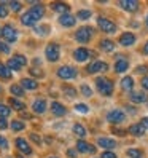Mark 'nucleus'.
<instances>
[{
    "mask_svg": "<svg viewBox=\"0 0 148 158\" xmlns=\"http://www.w3.org/2000/svg\"><path fill=\"white\" fill-rule=\"evenodd\" d=\"M119 6H121L124 11L135 13L138 10V2L137 0H121V2H119Z\"/></svg>",
    "mask_w": 148,
    "mask_h": 158,
    "instance_id": "10",
    "label": "nucleus"
},
{
    "mask_svg": "<svg viewBox=\"0 0 148 158\" xmlns=\"http://www.w3.org/2000/svg\"><path fill=\"white\" fill-rule=\"evenodd\" d=\"M107 69H108L107 62H104V61H94V62H91L89 66L86 67V72L88 73H97V72H105Z\"/></svg>",
    "mask_w": 148,
    "mask_h": 158,
    "instance_id": "8",
    "label": "nucleus"
},
{
    "mask_svg": "<svg viewBox=\"0 0 148 158\" xmlns=\"http://www.w3.org/2000/svg\"><path fill=\"white\" fill-rule=\"evenodd\" d=\"M21 86L26 88V89L34 91V89L38 88V83H37L35 80H32V78H22V80H21Z\"/></svg>",
    "mask_w": 148,
    "mask_h": 158,
    "instance_id": "21",
    "label": "nucleus"
},
{
    "mask_svg": "<svg viewBox=\"0 0 148 158\" xmlns=\"http://www.w3.org/2000/svg\"><path fill=\"white\" fill-rule=\"evenodd\" d=\"M8 15H10V11H8V8H6V3H0V18H2V19H3V18H6Z\"/></svg>",
    "mask_w": 148,
    "mask_h": 158,
    "instance_id": "36",
    "label": "nucleus"
},
{
    "mask_svg": "<svg viewBox=\"0 0 148 158\" xmlns=\"http://www.w3.org/2000/svg\"><path fill=\"white\" fill-rule=\"evenodd\" d=\"M0 77L5 78V80L11 77V72H10V69H8V66H5V64H2V62H0Z\"/></svg>",
    "mask_w": 148,
    "mask_h": 158,
    "instance_id": "28",
    "label": "nucleus"
},
{
    "mask_svg": "<svg viewBox=\"0 0 148 158\" xmlns=\"http://www.w3.org/2000/svg\"><path fill=\"white\" fill-rule=\"evenodd\" d=\"M0 148H8V142L3 136H0Z\"/></svg>",
    "mask_w": 148,
    "mask_h": 158,
    "instance_id": "46",
    "label": "nucleus"
},
{
    "mask_svg": "<svg viewBox=\"0 0 148 158\" xmlns=\"http://www.w3.org/2000/svg\"><path fill=\"white\" fill-rule=\"evenodd\" d=\"M16 147L19 148V152H22L26 155H30L32 153V147L29 145V142H27L24 137H18L16 139Z\"/></svg>",
    "mask_w": 148,
    "mask_h": 158,
    "instance_id": "12",
    "label": "nucleus"
},
{
    "mask_svg": "<svg viewBox=\"0 0 148 158\" xmlns=\"http://www.w3.org/2000/svg\"><path fill=\"white\" fill-rule=\"evenodd\" d=\"M29 137L32 139V141H34L35 144H38V145L42 144V137H40L38 134H35V133H30V134H29Z\"/></svg>",
    "mask_w": 148,
    "mask_h": 158,
    "instance_id": "42",
    "label": "nucleus"
},
{
    "mask_svg": "<svg viewBox=\"0 0 148 158\" xmlns=\"http://www.w3.org/2000/svg\"><path fill=\"white\" fill-rule=\"evenodd\" d=\"M78 75V70L72 66H62L58 69V77L59 78H64V80H72Z\"/></svg>",
    "mask_w": 148,
    "mask_h": 158,
    "instance_id": "4",
    "label": "nucleus"
},
{
    "mask_svg": "<svg viewBox=\"0 0 148 158\" xmlns=\"http://www.w3.org/2000/svg\"><path fill=\"white\" fill-rule=\"evenodd\" d=\"M2 32H3V29H0V35H2Z\"/></svg>",
    "mask_w": 148,
    "mask_h": 158,
    "instance_id": "54",
    "label": "nucleus"
},
{
    "mask_svg": "<svg viewBox=\"0 0 148 158\" xmlns=\"http://www.w3.org/2000/svg\"><path fill=\"white\" fill-rule=\"evenodd\" d=\"M73 133H75L78 137H85L86 136V129H85V126H83V125L75 123V125H73Z\"/></svg>",
    "mask_w": 148,
    "mask_h": 158,
    "instance_id": "27",
    "label": "nucleus"
},
{
    "mask_svg": "<svg viewBox=\"0 0 148 158\" xmlns=\"http://www.w3.org/2000/svg\"><path fill=\"white\" fill-rule=\"evenodd\" d=\"M145 24H146V27H148V16H146V19H145Z\"/></svg>",
    "mask_w": 148,
    "mask_h": 158,
    "instance_id": "53",
    "label": "nucleus"
},
{
    "mask_svg": "<svg viewBox=\"0 0 148 158\" xmlns=\"http://www.w3.org/2000/svg\"><path fill=\"white\" fill-rule=\"evenodd\" d=\"M13 59L19 64V66L22 67V66H26V62H27V59H26V56H22V54H14L13 56Z\"/></svg>",
    "mask_w": 148,
    "mask_h": 158,
    "instance_id": "34",
    "label": "nucleus"
},
{
    "mask_svg": "<svg viewBox=\"0 0 148 158\" xmlns=\"http://www.w3.org/2000/svg\"><path fill=\"white\" fill-rule=\"evenodd\" d=\"M50 158H58V156H50Z\"/></svg>",
    "mask_w": 148,
    "mask_h": 158,
    "instance_id": "56",
    "label": "nucleus"
},
{
    "mask_svg": "<svg viewBox=\"0 0 148 158\" xmlns=\"http://www.w3.org/2000/svg\"><path fill=\"white\" fill-rule=\"evenodd\" d=\"M8 69H11V70H21V66L11 58L10 61H8Z\"/></svg>",
    "mask_w": 148,
    "mask_h": 158,
    "instance_id": "37",
    "label": "nucleus"
},
{
    "mask_svg": "<svg viewBox=\"0 0 148 158\" xmlns=\"http://www.w3.org/2000/svg\"><path fill=\"white\" fill-rule=\"evenodd\" d=\"M75 110H77V112H80V114H88L89 112V107L85 106V104H77L75 106Z\"/></svg>",
    "mask_w": 148,
    "mask_h": 158,
    "instance_id": "38",
    "label": "nucleus"
},
{
    "mask_svg": "<svg viewBox=\"0 0 148 158\" xmlns=\"http://www.w3.org/2000/svg\"><path fill=\"white\" fill-rule=\"evenodd\" d=\"M0 53H3V54H8V53H10V46H8V43L0 42Z\"/></svg>",
    "mask_w": 148,
    "mask_h": 158,
    "instance_id": "41",
    "label": "nucleus"
},
{
    "mask_svg": "<svg viewBox=\"0 0 148 158\" xmlns=\"http://www.w3.org/2000/svg\"><path fill=\"white\" fill-rule=\"evenodd\" d=\"M112 131H113L115 134H118V136H124V134H126V131H121V129H116V128H113Z\"/></svg>",
    "mask_w": 148,
    "mask_h": 158,
    "instance_id": "51",
    "label": "nucleus"
},
{
    "mask_svg": "<svg viewBox=\"0 0 148 158\" xmlns=\"http://www.w3.org/2000/svg\"><path fill=\"white\" fill-rule=\"evenodd\" d=\"M97 24L100 27V31L105 32V34H113L116 31V24L113 21L107 19V18H104V16H99L97 18Z\"/></svg>",
    "mask_w": 148,
    "mask_h": 158,
    "instance_id": "5",
    "label": "nucleus"
},
{
    "mask_svg": "<svg viewBox=\"0 0 148 158\" xmlns=\"http://www.w3.org/2000/svg\"><path fill=\"white\" fill-rule=\"evenodd\" d=\"M97 144L102 148H115L116 147V141L115 139H110V137H99Z\"/></svg>",
    "mask_w": 148,
    "mask_h": 158,
    "instance_id": "20",
    "label": "nucleus"
},
{
    "mask_svg": "<svg viewBox=\"0 0 148 158\" xmlns=\"http://www.w3.org/2000/svg\"><path fill=\"white\" fill-rule=\"evenodd\" d=\"M75 16H72L70 13H66V15H61L59 18V24L64 26V27H72V26H75Z\"/></svg>",
    "mask_w": 148,
    "mask_h": 158,
    "instance_id": "14",
    "label": "nucleus"
},
{
    "mask_svg": "<svg viewBox=\"0 0 148 158\" xmlns=\"http://www.w3.org/2000/svg\"><path fill=\"white\" fill-rule=\"evenodd\" d=\"M8 128V123H6V120L3 117H0V129H6Z\"/></svg>",
    "mask_w": 148,
    "mask_h": 158,
    "instance_id": "47",
    "label": "nucleus"
},
{
    "mask_svg": "<svg viewBox=\"0 0 148 158\" xmlns=\"http://www.w3.org/2000/svg\"><path fill=\"white\" fill-rule=\"evenodd\" d=\"M121 88H123V91H132V88H134L132 77H124L121 80Z\"/></svg>",
    "mask_w": 148,
    "mask_h": 158,
    "instance_id": "23",
    "label": "nucleus"
},
{
    "mask_svg": "<svg viewBox=\"0 0 148 158\" xmlns=\"http://www.w3.org/2000/svg\"><path fill=\"white\" fill-rule=\"evenodd\" d=\"M91 15H92V13H91L89 10H80L77 16L80 18V19H83V21H86V19H89V18H91Z\"/></svg>",
    "mask_w": 148,
    "mask_h": 158,
    "instance_id": "32",
    "label": "nucleus"
},
{
    "mask_svg": "<svg viewBox=\"0 0 148 158\" xmlns=\"http://www.w3.org/2000/svg\"><path fill=\"white\" fill-rule=\"evenodd\" d=\"M10 93H11V96H22L24 94V89L19 85H11L10 86Z\"/></svg>",
    "mask_w": 148,
    "mask_h": 158,
    "instance_id": "29",
    "label": "nucleus"
},
{
    "mask_svg": "<svg viewBox=\"0 0 148 158\" xmlns=\"http://www.w3.org/2000/svg\"><path fill=\"white\" fill-rule=\"evenodd\" d=\"M51 114L54 115V117H64L67 114V109L64 107L62 104H59V102H51Z\"/></svg>",
    "mask_w": 148,
    "mask_h": 158,
    "instance_id": "13",
    "label": "nucleus"
},
{
    "mask_svg": "<svg viewBox=\"0 0 148 158\" xmlns=\"http://www.w3.org/2000/svg\"><path fill=\"white\" fill-rule=\"evenodd\" d=\"M8 101H10V106H11L14 110H24V109H26V104H24V102L19 101V99H16V98H13V96L8 99Z\"/></svg>",
    "mask_w": 148,
    "mask_h": 158,
    "instance_id": "24",
    "label": "nucleus"
},
{
    "mask_svg": "<svg viewBox=\"0 0 148 158\" xmlns=\"http://www.w3.org/2000/svg\"><path fill=\"white\" fill-rule=\"evenodd\" d=\"M140 125H142V126H143L145 129L148 128V117H143V118L140 120Z\"/></svg>",
    "mask_w": 148,
    "mask_h": 158,
    "instance_id": "50",
    "label": "nucleus"
},
{
    "mask_svg": "<svg viewBox=\"0 0 148 158\" xmlns=\"http://www.w3.org/2000/svg\"><path fill=\"white\" fill-rule=\"evenodd\" d=\"M0 91H2V88H0Z\"/></svg>",
    "mask_w": 148,
    "mask_h": 158,
    "instance_id": "57",
    "label": "nucleus"
},
{
    "mask_svg": "<svg viewBox=\"0 0 148 158\" xmlns=\"http://www.w3.org/2000/svg\"><path fill=\"white\" fill-rule=\"evenodd\" d=\"M73 58H75L78 62H85L89 58V51L86 48H77L73 51Z\"/></svg>",
    "mask_w": 148,
    "mask_h": 158,
    "instance_id": "17",
    "label": "nucleus"
},
{
    "mask_svg": "<svg viewBox=\"0 0 148 158\" xmlns=\"http://www.w3.org/2000/svg\"><path fill=\"white\" fill-rule=\"evenodd\" d=\"M127 67H129L127 59H124V58H118V59H116V62H115V72H116V73H123V72H126Z\"/></svg>",
    "mask_w": 148,
    "mask_h": 158,
    "instance_id": "19",
    "label": "nucleus"
},
{
    "mask_svg": "<svg viewBox=\"0 0 148 158\" xmlns=\"http://www.w3.org/2000/svg\"><path fill=\"white\" fill-rule=\"evenodd\" d=\"M34 32H35V34H40V35H46L48 29H46V27H43V29H38V27H34Z\"/></svg>",
    "mask_w": 148,
    "mask_h": 158,
    "instance_id": "45",
    "label": "nucleus"
},
{
    "mask_svg": "<svg viewBox=\"0 0 148 158\" xmlns=\"http://www.w3.org/2000/svg\"><path fill=\"white\" fill-rule=\"evenodd\" d=\"M96 86L99 89V93L102 96H110L113 93V81L112 80H108L105 77H99L96 80Z\"/></svg>",
    "mask_w": 148,
    "mask_h": 158,
    "instance_id": "2",
    "label": "nucleus"
},
{
    "mask_svg": "<svg viewBox=\"0 0 148 158\" xmlns=\"http://www.w3.org/2000/svg\"><path fill=\"white\" fill-rule=\"evenodd\" d=\"M67 155H69V158H77V152H75V148H69V150H67Z\"/></svg>",
    "mask_w": 148,
    "mask_h": 158,
    "instance_id": "48",
    "label": "nucleus"
},
{
    "mask_svg": "<svg viewBox=\"0 0 148 158\" xmlns=\"http://www.w3.org/2000/svg\"><path fill=\"white\" fill-rule=\"evenodd\" d=\"M43 15H45V10H43V6L38 3V5H35L34 8H30L29 11H26V15H22L21 23L24 26H27V27H34L43 18Z\"/></svg>",
    "mask_w": 148,
    "mask_h": 158,
    "instance_id": "1",
    "label": "nucleus"
},
{
    "mask_svg": "<svg viewBox=\"0 0 148 158\" xmlns=\"http://www.w3.org/2000/svg\"><path fill=\"white\" fill-rule=\"evenodd\" d=\"M107 120L110 123H123L124 120H126V115H124V112L123 110H112V112H108V115H107Z\"/></svg>",
    "mask_w": 148,
    "mask_h": 158,
    "instance_id": "9",
    "label": "nucleus"
},
{
    "mask_svg": "<svg viewBox=\"0 0 148 158\" xmlns=\"http://www.w3.org/2000/svg\"><path fill=\"white\" fill-rule=\"evenodd\" d=\"M64 94L73 98V96H77V89L73 88V86H64Z\"/></svg>",
    "mask_w": 148,
    "mask_h": 158,
    "instance_id": "35",
    "label": "nucleus"
},
{
    "mask_svg": "<svg viewBox=\"0 0 148 158\" xmlns=\"http://www.w3.org/2000/svg\"><path fill=\"white\" fill-rule=\"evenodd\" d=\"M127 156L129 158H142L143 153L138 150V148H129V150H127Z\"/></svg>",
    "mask_w": 148,
    "mask_h": 158,
    "instance_id": "30",
    "label": "nucleus"
},
{
    "mask_svg": "<svg viewBox=\"0 0 148 158\" xmlns=\"http://www.w3.org/2000/svg\"><path fill=\"white\" fill-rule=\"evenodd\" d=\"M77 150L81 152V153H94L96 147L88 144L86 141H83V139H78V141H77Z\"/></svg>",
    "mask_w": 148,
    "mask_h": 158,
    "instance_id": "11",
    "label": "nucleus"
},
{
    "mask_svg": "<svg viewBox=\"0 0 148 158\" xmlns=\"http://www.w3.org/2000/svg\"><path fill=\"white\" fill-rule=\"evenodd\" d=\"M131 101L134 104H143L148 101V98L143 91H131Z\"/></svg>",
    "mask_w": 148,
    "mask_h": 158,
    "instance_id": "15",
    "label": "nucleus"
},
{
    "mask_svg": "<svg viewBox=\"0 0 148 158\" xmlns=\"http://www.w3.org/2000/svg\"><path fill=\"white\" fill-rule=\"evenodd\" d=\"M129 133H131L132 136H143L145 134V128L140 123H135V125L129 126Z\"/></svg>",
    "mask_w": 148,
    "mask_h": 158,
    "instance_id": "22",
    "label": "nucleus"
},
{
    "mask_svg": "<svg viewBox=\"0 0 148 158\" xmlns=\"http://www.w3.org/2000/svg\"><path fill=\"white\" fill-rule=\"evenodd\" d=\"M81 93H83V96H86V98H91L92 96V89L88 85H81Z\"/></svg>",
    "mask_w": 148,
    "mask_h": 158,
    "instance_id": "39",
    "label": "nucleus"
},
{
    "mask_svg": "<svg viewBox=\"0 0 148 158\" xmlns=\"http://www.w3.org/2000/svg\"><path fill=\"white\" fill-rule=\"evenodd\" d=\"M3 32H2V37L6 40V42H10V43H14L18 40V31L14 29V27L11 24H5L3 27Z\"/></svg>",
    "mask_w": 148,
    "mask_h": 158,
    "instance_id": "7",
    "label": "nucleus"
},
{
    "mask_svg": "<svg viewBox=\"0 0 148 158\" xmlns=\"http://www.w3.org/2000/svg\"><path fill=\"white\" fill-rule=\"evenodd\" d=\"M92 35H94V29H92V27L85 26V27H80V29L77 31L75 40L80 42V43H88V42L92 39Z\"/></svg>",
    "mask_w": 148,
    "mask_h": 158,
    "instance_id": "3",
    "label": "nucleus"
},
{
    "mask_svg": "<svg viewBox=\"0 0 148 158\" xmlns=\"http://www.w3.org/2000/svg\"><path fill=\"white\" fill-rule=\"evenodd\" d=\"M100 158H116V153L115 152H102V156H100Z\"/></svg>",
    "mask_w": 148,
    "mask_h": 158,
    "instance_id": "44",
    "label": "nucleus"
},
{
    "mask_svg": "<svg viewBox=\"0 0 148 158\" xmlns=\"http://www.w3.org/2000/svg\"><path fill=\"white\" fill-rule=\"evenodd\" d=\"M45 54H46V59L51 61V62H56L61 56V51H59V45L58 43H50L45 50Z\"/></svg>",
    "mask_w": 148,
    "mask_h": 158,
    "instance_id": "6",
    "label": "nucleus"
},
{
    "mask_svg": "<svg viewBox=\"0 0 148 158\" xmlns=\"http://www.w3.org/2000/svg\"><path fill=\"white\" fill-rule=\"evenodd\" d=\"M135 72H137V73H143V75L146 77V73H148V67H146V66H138V67L135 69Z\"/></svg>",
    "mask_w": 148,
    "mask_h": 158,
    "instance_id": "43",
    "label": "nucleus"
},
{
    "mask_svg": "<svg viewBox=\"0 0 148 158\" xmlns=\"http://www.w3.org/2000/svg\"><path fill=\"white\" fill-rule=\"evenodd\" d=\"M10 8L14 11V13H18V11H21V8H22V5L19 3V2H10Z\"/></svg>",
    "mask_w": 148,
    "mask_h": 158,
    "instance_id": "40",
    "label": "nucleus"
},
{
    "mask_svg": "<svg viewBox=\"0 0 148 158\" xmlns=\"http://www.w3.org/2000/svg\"><path fill=\"white\" fill-rule=\"evenodd\" d=\"M51 10L66 15V13L69 11V5H67V3H53V5H51Z\"/></svg>",
    "mask_w": 148,
    "mask_h": 158,
    "instance_id": "25",
    "label": "nucleus"
},
{
    "mask_svg": "<svg viewBox=\"0 0 148 158\" xmlns=\"http://www.w3.org/2000/svg\"><path fill=\"white\" fill-rule=\"evenodd\" d=\"M119 43L123 46H131L135 43V35L131 34V32H124L121 37H119Z\"/></svg>",
    "mask_w": 148,
    "mask_h": 158,
    "instance_id": "16",
    "label": "nucleus"
},
{
    "mask_svg": "<svg viewBox=\"0 0 148 158\" xmlns=\"http://www.w3.org/2000/svg\"><path fill=\"white\" fill-rule=\"evenodd\" d=\"M10 126H11L13 131H22V129H24V123L22 122H18V120H13Z\"/></svg>",
    "mask_w": 148,
    "mask_h": 158,
    "instance_id": "31",
    "label": "nucleus"
},
{
    "mask_svg": "<svg viewBox=\"0 0 148 158\" xmlns=\"http://www.w3.org/2000/svg\"><path fill=\"white\" fill-rule=\"evenodd\" d=\"M142 51H143V54H148V42L143 45V48H142Z\"/></svg>",
    "mask_w": 148,
    "mask_h": 158,
    "instance_id": "52",
    "label": "nucleus"
},
{
    "mask_svg": "<svg viewBox=\"0 0 148 158\" xmlns=\"http://www.w3.org/2000/svg\"><path fill=\"white\" fill-rule=\"evenodd\" d=\"M32 110L35 114H45V110H46V101L45 99H35V102L32 104Z\"/></svg>",
    "mask_w": 148,
    "mask_h": 158,
    "instance_id": "18",
    "label": "nucleus"
},
{
    "mask_svg": "<svg viewBox=\"0 0 148 158\" xmlns=\"http://www.w3.org/2000/svg\"><path fill=\"white\" fill-rule=\"evenodd\" d=\"M16 158H24V156H21V155H19V156H16Z\"/></svg>",
    "mask_w": 148,
    "mask_h": 158,
    "instance_id": "55",
    "label": "nucleus"
},
{
    "mask_svg": "<svg viewBox=\"0 0 148 158\" xmlns=\"http://www.w3.org/2000/svg\"><path fill=\"white\" fill-rule=\"evenodd\" d=\"M100 48H102L104 51H107V53H112V51L115 50V43H113L112 40L105 39V40L100 42Z\"/></svg>",
    "mask_w": 148,
    "mask_h": 158,
    "instance_id": "26",
    "label": "nucleus"
},
{
    "mask_svg": "<svg viewBox=\"0 0 148 158\" xmlns=\"http://www.w3.org/2000/svg\"><path fill=\"white\" fill-rule=\"evenodd\" d=\"M11 114V110H10V107H6V106H3V104H0V117H3V118H6L8 115Z\"/></svg>",
    "mask_w": 148,
    "mask_h": 158,
    "instance_id": "33",
    "label": "nucleus"
},
{
    "mask_svg": "<svg viewBox=\"0 0 148 158\" xmlns=\"http://www.w3.org/2000/svg\"><path fill=\"white\" fill-rule=\"evenodd\" d=\"M142 86H143V89H146V91H148V75L142 78Z\"/></svg>",
    "mask_w": 148,
    "mask_h": 158,
    "instance_id": "49",
    "label": "nucleus"
}]
</instances>
